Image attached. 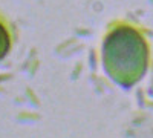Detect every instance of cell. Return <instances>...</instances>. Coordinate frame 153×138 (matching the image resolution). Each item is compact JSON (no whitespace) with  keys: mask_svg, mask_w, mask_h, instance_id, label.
<instances>
[{"mask_svg":"<svg viewBox=\"0 0 153 138\" xmlns=\"http://www.w3.org/2000/svg\"><path fill=\"white\" fill-rule=\"evenodd\" d=\"M147 65L144 39L129 26L113 29L104 43V66L109 75L124 86L143 77Z\"/></svg>","mask_w":153,"mask_h":138,"instance_id":"6da1fadb","label":"cell"},{"mask_svg":"<svg viewBox=\"0 0 153 138\" xmlns=\"http://www.w3.org/2000/svg\"><path fill=\"white\" fill-rule=\"evenodd\" d=\"M8 49H9V34L6 28L0 23V58L6 55Z\"/></svg>","mask_w":153,"mask_h":138,"instance_id":"7a4b0ae2","label":"cell"}]
</instances>
